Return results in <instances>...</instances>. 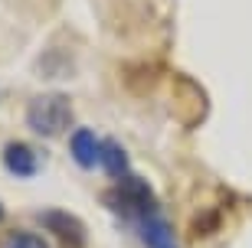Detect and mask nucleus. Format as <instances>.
Wrapping results in <instances>:
<instances>
[{
	"label": "nucleus",
	"instance_id": "obj_10",
	"mask_svg": "<svg viewBox=\"0 0 252 248\" xmlns=\"http://www.w3.org/2000/svg\"><path fill=\"white\" fill-rule=\"evenodd\" d=\"M3 219H7V209H3V206H0V222H3Z\"/></svg>",
	"mask_w": 252,
	"mask_h": 248
},
{
	"label": "nucleus",
	"instance_id": "obj_4",
	"mask_svg": "<svg viewBox=\"0 0 252 248\" xmlns=\"http://www.w3.org/2000/svg\"><path fill=\"white\" fill-rule=\"evenodd\" d=\"M128 225L138 232V239L144 242V248H180L177 235H174V225H170L167 216L160 212V206L144 212V216H138V219L128 222Z\"/></svg>",
	"mask_w": 252,
	"mask_h": 248
},
{
	"label": "nucleus",
	"instance_id": "obj_3",
	"mask_svg": "<svg viewBox=\"0 0 252 248\" xmlns=\"http://www.w3.org/2000/svg\"><path fill=\"white\" fill-rule=\"evenodd\" d=\"M39 222H43L46 232H53L59 248H85V242H89V232H85L82 219L72 216L69 209H43Z\"/></svg>",
	"mask_w": 252,
	"mask_h": 248
},
{
	"label": "nucleus",
	"instance_id": "obj_1",
	"mask_svg": "<svg viewBox=\"0 0 252 248\" xmlns=\"http://www.w3.org/2000/svg\"><path fill=\"white\" fill-rule=\"evenodd\" d=\"M72 98L65 92H43L27 101V128L39 138H56L72 124Z\"/></svg>",
	"mask_w": 252,
	"mask_h": 248
},
{
	"label": "nucleus",
	"instance_id": "obj_8",
	"mask_svg": "<svg viewBox=\"0 0 252 248\" xmlns=\"http://www.w3.org/2000/svg\"><path fill=\"white\" fill-rule=\"evenodd\" d=\"M0 248H49V242L39 235V232L30 229H13L0 239Z\"/></svg>",
	"mask_w": 252,
	"mask_h": 248
},
{
	"label": "nucleus",
	"instance_id": "obj_7",
	"mask_svg": "<svg viewBox=\"0 0 252 248\" xmlns=\"http://www.w3.org/2000/svg\"><path fill=\"white\" fill-rule=\"evenodd\" d=\"M98 164L105 166V173L112 176L115 183L118 180H125V176H131V160H128V150L118 144V140H102V157H98Z\"/></svg>",
	"mask_w": 252,
	"mask_h": 248
},
{
	"label": "nucleus",
	"instance_id": "obj_5",
	"mask_svg": "<svg viewBox=\"0 0 252 248\" xmlns=\"http://www.w3.org/2000/svg\"><path fill=\"white\" fill-rule=\"evenodd\" d=\"M69 154H72L79 170H92V166L98 164V157H102V140L95 138V131L75 128L72 138H69Z\"/></svg>",
	"mask_w": 252,
	"mask_h": 248
},
{
	"label": "nucleus",
	"instance_id": "obj_2",
	"mask_svg": "<svg viewBox=\"0 0 252 248\" xmlns=\"http://www.w3.org/2000/svg\"><path fill=\"white\" fill-rule=\"evenodd\" d=\"M102 206L112 209L115 216H122L125 222H134L138 216L158 209V196H154V190H151L148 180H141V176H125V180H118L112 190L102 193Z\"/></svg>",
	"mask_w": 252,
	"mask_h": 248
},
{
	"label": "nucleus",
	"instance_id": "obj_6",
	"mask_svg": "<svg viewBox=\"0 0 252 248\" xmlns=\"http://www.w3.org/2000/svg\"><path fill=\"white\" fill-rule=\"evenodd\" d=\"M3 166H7V173H13V176H36L39 173V157L30 144L10 140L7 147H3Z\"/></svg>",
	"mask_w": 252,
	"mask_h": 248
},
{
	"label": "nucleus",
	"instance_id": "obj_9",
	"mask_svg": "<svg viewBox=\"0 0 252 248\" xmlns=\"http://www.w3.org/2000/svg\"><path fill=\"white\" fill-rule=\"evenodd\" d=\"M220 225H223V216H220L216 209H203V212L193 219L190 232H193L196 239H203V235H213V232H220Z\"/></svg>",
	"mask_w": 252,
	"mask_h": 248
}]
</instances>
